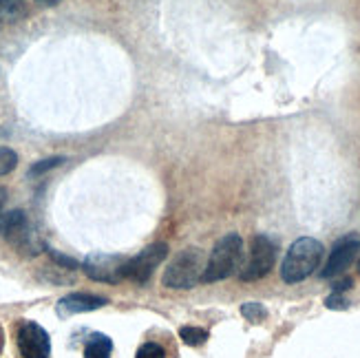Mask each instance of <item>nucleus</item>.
<instances>
[{"label": "nucleus", "instance_id": "f8f14e48", "mask_svg": "<svg viewBox=\"0 0 360 358\" xmlns=\"http://www.w3.org/2000/svg\"><path fill=\"white\" fill-rule=\"evenodd\" d=\"M25 15H27L25 0H0V20L18 23Z\"/></svg>", "mask_w": 360, "mask_h": 358}, {"label": "nucleus", "instance_id": "7ed1b4c3", "mask_svg": "<svg viewBox=\"0 0 360 358\" xmlns=\"http://www.w3.org/2000/svg\"><path fill=\"white\" fill-rule=\"evenodd\" d=\"M206 263L208 261L199 248H186L170 261V266L162 276V283L173 290H191L201 281Z\"/></svg>", "mask_w": 360, "mask_h": 358}, {"label": "nucleus", "instance_id": "1a4fd4ad", "mask_svg": "<svg viewBox=\"0 0 360 358\" xmlns=\"http://www.w3.org/2000/svg\"><path fill=\"white\" fill-rule=\"evenodd\" d=\"M358 252H360V237L358 235L349 232V235L340 237L334 243L332 252H330V259H327L325 268L321 270V276L323 279H334V276L342 274L356 261Z\"/></svg>", "mask_w": 360, "mask_h": 358}, {"label": "nucleus", "instance_id": "a211bd4d", "mask_svg": "<svg viewBox=\"0 0 360 358\" xmlns=\"http://www.w3.org/2000/svg\"><path fill=\"white\" fill-rule=\"evenodd\" d=\"M135 358H166V350L158 343H144L137 350Z\"/></svg>", "mask_w": 360, "mask_h": 358}, {"label": "nucleus", "instance_id": "6e6552de", "mask_svg": "<svg viewBox=\"0 0 360 358\" xmlns=\"http://www.w3.org/2000/svg\"><path fill=\"white\" fill-rule=\"evenodd\" d=\"M168 257V245L166 243H153L146 245L137 257L129 259L127 263V279L137 286L148 283V279L153 276L155 268Z\"/></svg>", "mask_w": 360, "mask_h": 358}, {"label": "nucleus", "instance_id": "2eb2a0df", "mask_svg": "<svg viewBox=\"0 0 360 358\" xmlns=\"http://www.w3.org/2000/svg\"><path fill=\"white\" fill-rule=\"evenodd\" d=\"M67 160L65 158H46V160H40L36 162L34 166L29 168V177H38V175H44V173H49V170L62 166Z\"/></svg>", "mask_w": 360, "mask_h": 358}, {"label": "nucleus", "instance_id": "f257e3e1", "mask_svg": "<svg viewBox=\"0 0 360 358\" xmlns=\"http://www.w3.org/2000/svg\"><path fill=\"white\" fill-rule=\"evenodd\" d=\"M323 259V243L311 237L296 239L281 263V279L285 283H301L316 272Z\"/></svg>", "mask_w": 360, "mask_h": 358}, {"label": "nucleus", "instance_id": "9b49d317", "mask_svg": "<svg viewBox=\"0 0 360 358\" xmlns=\"http://www.w3.org/2000/svg\"><path fill=\"white\" fill-rule=\"evenodd\" d=\"M113 352V340L106 334H93L86 340L84 347V358H111Z\"/></svg>", "mask_w": 360, "mask_h": 358}, {"label": "nucleus", "instance_id": "5701e85b", "mask_svg": "<svg viewBox=\"0 0 360 358\" xmlns=\"http://www.w3.org/2000/svg\"><path fill=\"white\" fill-rule=\"evenodd\" d=\"M358 272H360V261H358Z\"/></svg>", "mask_w": 360, "mask_h": 358}, {"label": "nucleus", "instance_id": "f03ea898", "mask_svg": "<svg viewBox=\"0 0 360 358\" xmlns=\"http://www.w3.org/2000/svg\"><path fill=\"white\" fill-rule=\"evenodd\" d=\"M241 261H243V239L237 232H230V235L221 237L214 243L206 263V270H203L201 283L224 281V279L241 270Z\"/></svg>", "mask_w": 360, "mask_h": 358}, {"label": "nucleus", "instance_id": "0eeeda50", "mask_svg": "<svg viewBox=\"0 0 360 358\" xmlns=\"http://www.w3.org/2000/svg\"><path fill=\"white\" fill-rule=\"evenodd\" d=\"M15 340H18V350L22 358H49L51 356L49 332L36 321H22L18 334H15Z\"/></svg>", "mask_w": 360, "mask_h": 358}, {"label": "nucleus", "instance_id": "6ab92c4d", "mask_svg": "<svg viewBox=\"0 0 360 358\" xmlns=\"http://www.w3.org/2000/svg\"><path fill=\"white\" fill-rule=\"evenodd\" d=\"M325 305L330 307V309H347L349 307V301L342 297L340 292H334V294H330V297L325 299Z\"/></svg>", "mask_w": 360, "mask_h": 358}, {"label": "nucleus", "instance_id": "9d476101", "mask_svg": "<svg viewBox=\"0 0 360 358\" xmlns=\"http://www.w3.org/2000/svg\"><path fill=\"white\" fill-rule=\"evenodd\" d=\"M108 301L104 297H96V294H84V292H73L69 297L60 299L56 312L60 317H71V314H82V312H93V309L104 307Z\"/></svg>", "mask_w": 360, "mask_h": 358}, {"label": "nucleus", "instance_id": "aec40b11", "mask_svg": "<svg viewBox=\"0 0 360 358\" xmlns=\"http://www.w3.org/2000/svg\"><path fill=\"white\" fill-rule=\"evenodd\" d=\"M352 286H354V281L347 276V279H340V281H336V283L332 286V290H334V292H345V290H349Z\"/></svg>", "mask_w": 360, "mask_h": 358}, {"label": "nucleus", "instance_id": "f3484780", "mask_svg": "<svg viewBox=\"0 0 360 358\" xmlns=\"http://www.w3.org/2000/svg\"><path fill=\"white\" fill-rule=\"evenodd\" d=\"M44 250H46V255H49L58 266H62V268H67V270H77L80 268V263H77L75 259H71V257H67V255H60L58 250H53V248H49V245H44Z\"/></svg>", "mask_w": 360, "mask_h": 358}, {"label": "nucleus", "instance_id": "4be33fe9", "mask_svg": "<svg viewBox=\"0 0 360 358\" xmlns=\"http://www.w3.org/2000/svg\"><path fill=\"white\" fill-rule=\"evenodd\" d=\"M36 3H40V5H44V7H53V5L60 3V0H36Z\"/></svg>", "mask_w": 360, "mask_h": 358}, {"label": "nucleus", "instance_id": "20e7f679", "mask_svg": "<svg viewBox=\"0 0 360 358\" xmlns=\"http://www.w3.org/2000/svg\"><path fill=\"white\" fill-rule=\"evenodd\" d=\"M0 237L7 239L25 255H36L44 248V243L38 241L36 232L22 210H9L0 215Z\"/></svg>", "mask_w": 360, "mask_h": 358}, {"label": "nucleus", "instance_id": "39448f33", "mask_svg": "<svg viewBox=\"0 0 360 358\" xmlns=\"http://www.w3.org/2000/svg\"><path fill=\"white\" fill-rule=\"evenodd\" d=\"M276 263V243L268 235H257L252 237V245H250V257L239 270V279L245 283L259 281V279L268 276Z\"/></svg>", "mask_w": 360, "mask_h": 358}, {"label": "nucleus", "instance_id": "423d86ee", "mask_svg": "<svg viewBox=\"0 0 360 358\" xmlns=\"http://www.w3.org/2000/svg\"><path fill=\"white\" fill-rule=\"evenodd\" d=\"M127 263L129 259L122 255H89L82 263V270L89 279L100 283H120L122 279H127Z\"/></svg>", "mask_w": 360, "mask_h": 358}, {"label": "nucleus", "instance_id": "ddd939ff", "mask_svg": "<svg viewBox=\"0 0 360 358\" xmlns=\"http://www.w3.org/2000/svg\"><path fill=\"white\" fill-rule=\"evenodd\" d=\"M179 338L184 340L186 345L191 347H199L208 340V332L203 328H195V325H186V328L179 330Z\"/></svg>", "mask_w": 360, "mask_h": 358}, {"label": "nucleus", "instance_id": "412c9836", "mask_svg": "<svg viewBox=\"0 0 360 358\" xmlns=\"http://www.w3.org/2000/svg\"><path fill=\"white\" fill-rule=\"evenodd\" d=\"M7 197H9L7 188H3V186H0V212H3V208H5V204H7Z\"/></svg>", "mask_w": 360, "mask_h": 358}, {"label": "nucleus", "instance_id": "dca6fc26", "mask_svg": "<svg viewBox=\"0 0 360 358\" xmlns=\"http://www.w3.org/2000/svg\"><path fill=\"white\" fill-rule=\"evenodd\" d=\"M241 314L248 319V321H252V323H259L263 321L265 317H268V309H265L261 303L257 301H250V303H243L241 305Z\"/></svg>", "mask_w": 360, "mask_h": 358}, {"label": "nucleus", "instance_id": "4468645a", "mask_svg": "<svg viewBox=\"0 0 360 358\" xmlns=\"http://www.w3.org/2000/svg\"><path fill=\"white\" fill-rule=\"evenodd\" d=\"M18 166V155L15 151H11L9 146H0V177L9 175L11 170H15Z\"/></svg>", "mask_w": 360, "mask_h": 358}]
</instances>
